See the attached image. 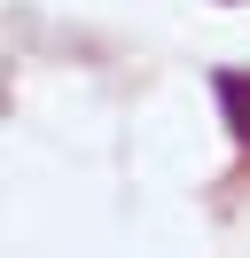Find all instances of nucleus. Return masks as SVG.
Returning <instances> with one entry per match:
<instances>
[{"mask_svg": "<svg viewBox=\"0 0 250 258\" xmlns=\"http://www.w3.org/2000/svg\"><path fill=\"white\" fill-rule=\"evenodd\" d=\"M219 102H227V117H234V133H242V141H250V79H242V71H227V79H219Z\"/></svg>", "mask_w": 250, "mask_h": 258, "instance_id": "f257e3e1", "label": "nucleus"}]
</instances>
